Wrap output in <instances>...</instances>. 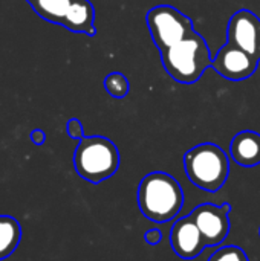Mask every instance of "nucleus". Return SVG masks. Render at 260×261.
<instances>
[{"label": "nucleus", "instance_id": "8", "mask_svg": "<svg viewBox=\"0 0 260 261\" xmlns=\"http://www.w3.org/2000/svg\"><path fill=\"white\" fill-rule=\"evenodd\" d=\"M259 61L241 47L225 43L213 57L211 67L230 81H242L257 70Z\"/></svg>", "mask_w": 260, "mask_h": 261}, {"label": "nucleus", "instance_id": "1", "mask_svg": "<svg viewBox=\"0 0 260 261\" xmlns=\"http://www.w3.org/2000/svg\"><path fill=\"white\" fill-rule=\"evenodd\" d=\"M184 205V193L179 182L164 173L153 171L143 177L138 188V206L143 216L155 223L173 220Z\"/></svg>", "mask_w": 260, "mask_h": 261}, {"label": "nucleus", "instance_id": "3", "mask_svg": "<svg viewBox=\"0 0 260 261\" xmlns=\"http://www.w3.org/2000/svg\"><path fill=\"white\" fill-rule=\"evenodd\" d=\"M184 170L188 180L207 193H218L230 174L227 153L213 142H204L184 154Z\"/></svg>", "mask_w": 260, "mask_h": 261}, {"label": "nucleus", "instance_id": "2", "mask_svg": "<svg viewBox=\"0 0 260 261\" xmlns=\"http://www.w3.org/2000/svg\"><path fill=\"white\" fill-rule=\"evenodd\" d=\"M161 61L169 76L182 84H193L211 67L213 57L205 38L199 32L188 37L161 52Z\"/></svg>", "mask_w": 260, "mask_h": 261}, {"label": "nucleus", "instance_id": "7", "mask_svg": "<svg viewBox=\"0 0 260 261\" xmlns=\"http://www.w3.org/2000/svg\"><path fill=\"white\" fill-rule=\"evenodd\" d=\"M227 43L241 47L260 61V18L250 9L234 12L227 26Z\"/></svg>", "mask_w": 260, "mask_h": 261}, {"label": "nucleus", "instance_id": "4", "mask_svg": "<svg viewBox=\"0 0 260 261\" xmlns=\"http://www.w3.org/2000/svg\"><path fill=\"white\" fill-rule=\"evenodd\" d=\"M74 167L81 179L90 184H100L118 171L120 151L104 136H84L75 148Z\"/></svg>", "mask_w": 260, "mask_h": 261}, {"label": "nucleus", "instance_id": "6", "mask_svg": "<svg viewBox=\"0 0 260 261\" xmlns=\"http://www.w3.org/2000/svg\"><path fill=\"white\" fill-rule=\"evenodd\" d=\"M230 211L231 206L228 203H202L190 213L207 246H218L227 240L230 232Z\"/></svg>", "mask_w": 260, "mask_h": 261}, {"label": "nucleus", "instance_id": "12", "mask_svg": "<svg viewBox=\"0 0 260 261\" xmlns=\"http://www.w3.org/2000/svg\"><path fill=\"white\" fill-rule=\"evenodd\" d=\"M21 240V226L11 216H0V260L14 254Z\"/></svg>", "mask_w": 260, "mask_h": 261}, {"label": "nucleus", "instance_id": "5", "mask_svg": "<svg viewBox=\"0 0 260 261\" xmlns=\"http://www.w3.org/2000/svg\"><path fill=\"white\" fill-rule=\"evenodd\" d=\"M146 23L159 54L195 32L190 17L172 5H158L149 9Z\"/></svg>", "mask_w": 260, "mask_h": 261}, {"label": "nucleus", "instance_id": "13", "mask_svg": "<svg viewBox=\"0 0 260 261\" xmlns=\"http://www.w3.org/2000/svg\"><path fill=\"white\" fill-rule=\"evenodd\" d=\"M70 3L72 0H37L32 6L43 18L61 24Z\"/></svg>", "mask_w": 260, "mask_h": 261}, {"label": "nucleus", "instance_id": "9", "mask_svg": "<svg viewBox=\"0 0 260 261\" xmlns=\"http://www.w3.org/2000/svg\"><path fill=\"white\" fill-rule=\"evenodd\" d=\"M170 246L173 252L184 260L196 258L207 248V243L190 214L175 222L170 229Z\"/></svg>", "mask_w": 260, "mask_h": 261}, {"label": "nucleus", "instance_id": "17", "mask_svg": "<svg viewBox=\"0 0 260 261\" xmlns=\"http://www.w3.org/2000/svg\"><path fill=\"white\" fill-rule=\"evenodd\" d=\"M144 240H146V243H149V245H152V246H156V245H159L161 243V240H162V232L159 231V229H149V231H146V234H144Z\"/></svg>", "mask_w": 260, "mask_h": 261}, {"label": "nucleus", "instance_id": "11", "mask_svg": "<svg viewBox=\"0 0 260 261\" xmlns=\"http://www.w3.org/2000/svg\"><path fill=\"white\" fill-rule=\"evenodd\" d=\"M93 18H95V11L89 0H72L61 24L74 32H84L93 35L95 34Z\"/></svg>", "mask_w": 260, "mask_h": 261}, {"label": "nucleus", "instance_id": "10", "mask_svg": "<svg viewBox=\"0 0 260 261\" xmlns=\"http://www.w3.org/2000/svg\"><path fill=\"white\" fill-rule=\"evenodd\" d=\"M230 156L241 167H256L260 164V135L253 130L239 132L230 144Z\"/></svg>", "mask_w": 260, "mask_h": 261}, {"label": "nucleus", "instance_id": "20", "mask_svg": "<svg viewBox=\"0 0 260 261\" xmlns=\"http://www.w3.org/2000/svg\"><path fill=\"white\" fill-rule=\"evenodd\" d=\"M259 234H260V229H259Z\"/></svg>", "mask_w": 260, "mask_h": 261}, {"label": "nucleus", "instance_id": "18", "mask_svg": "<svg viewBox=\"0 0 260 261\" xmlns=\"http://www.w3.org/2000/svg\"><path fill=\"white\" fill-rule=\"evenodd\" d=\"M31 139H32L37 145H40V144H43V142H44L46 136H44V133H43L41 130H35V132H32V133H31Z\"/></svg>", "mask_w": 260, "mask_h": 261}, {"label": "nucleus", "instance_id": "14", "mask_svg": "<svg viewBox=\"0 0 260 261\" xmlns=\"http://www.w3.org/2000/svg\"><path fill=\"white\" fill-rule=\"evenodd\" d=\"M104 87L107 90V93L116 99H123L124 96H127L129 90H130V83L129 80L120 73V72H112L106 76L104 80Z\"/></svg>", "mask_w": 260, "mask_h": 261}, {"label": "nucleus", "instance_id": "19", "mask_svg": "<svg viewBox=\"0 0 260 261\" xmlns=\"http://www.w3.org/2000/svg\"><path fill=\"white\" fill-rule=\"evenodd\" d=\"M28 2H29V3H32V5H34V3H35V2H37V0H28Z\"/></svg>", "mask_w": 260, "mask_h": 261}, {"label": "nucleus", "instance_id": "15", "mask_svg": "<svg viewBox=\"0 0 260 261\" xmlns=\"http://www.w3.org/2000/svg\"><path fill=\"white\" fill-rule=\"evenodd\" d=\"M208 261H250V258L239 246H222L213 252Z\"/></svg>", "mask_w": 260, "mask_h": 261}, {"label": "nucleus", "instance_id": "16", "mask_svg": "<svg viewBox=\"0 0 260 261\" xmlns=\"http://www.w3.org/2000/svg\"><path fill=\"white\" fill-rule=\"evenodd\" d=\"M67 133L70 138L74 139H83L84 138V132H83V125L78 119H70L67 122Z\"/></svg>", "mask_w": 260, "mask_h": 261}]
</instances>
